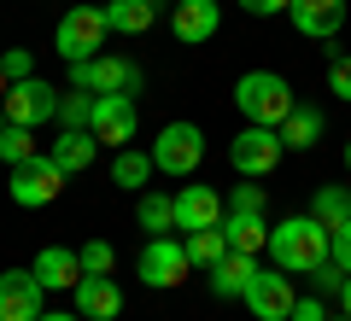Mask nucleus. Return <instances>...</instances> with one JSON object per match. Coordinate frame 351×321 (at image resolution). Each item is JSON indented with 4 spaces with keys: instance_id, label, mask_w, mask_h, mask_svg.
Segmentation results:
<instances>
[{
    "instance_id": "nucleus-1",
    "label": "nucleus",
    "mask_w": 351,
    "mask_h": 321,
    "mask_svg": "<svg viewBox=\"0 0 351 321\" xmlns=\"http://www.w3.org/2000/svg\"><path fill=\"white\" fill-rule=\"evenodd\" d=\"M328 257H334V234L316 222L311 210L269 228V263H276L281 274H316Z\"/></svg>"
},
{
    "instance_id": "nucleus-2",
    "label": "nucleus",
    "mask_w": 351,
    "mask_h": 321,
    "mask_svg": "<svg viewBox=\"0 0 351 321\" xmlns=\"http://www.w3.org/2000/svg\"><path fill=\"white\" fill-rule=\"evenodd\" d=\"M234 105H240V117L246 123H258V129H281L293 117V88H287V76H276V70H246L234 82Z\"/></svg>"
},
{
    "instance_id": "nucleus-3",
    "label": "nucleus",
    "mask_w": 351,
    "mask_h": 321,
    "mask_svg": "<svg viewBox=\"0 0 351 321\" xmlns=\"http://www.w3.org/2000/svg\"><path fill=\"white\" fill-rule=\"evenodd\" d=\"M106 36H112L106 6H71V12L59 18V29H53V53H59L64 64H88V59L106 53Z\"/></svg>"
},
{
    "instance_id": "nucleus-4",
    "label": "nucleus",
    "mask_w": 351,
    "mask_h": 321,
    "mask_svg": "<svg viewBox=\"0 0 351 321\" xmlns=\"http://www.w3.org/2000/svg\"><path fill=\"white\" fill-rule=\"evenodd\" d=\"M71 88H88L94 99H100V94H129V99H141L147 76H141V64H135V59L100 53V59H88V64H71Z\"/></svg>"
},
{
    "instance_id": "nucleus-5",
    "label": "nucleus",
    "mask_w": 351,
    "mask_h": 321,
    "mask_svg": "<svg viewBox=\"0 0 351 321\" xmlns=\"http://www.w3.org/2000/svg\"><path fill=\"white\" fill-rule=\"evenodd\" d=\"M205 164V135L199 123H164L152 140V170L158 175H199Z\"/></svg>"
},
{
    "instance_id": "nucleus-6",
    "label": "nucleus",
    "mask_w": 351,
    "mask_h": 321,
    "mask_svg": "<svg viewBox=\"0 0 351 321\" xmlns=\"http://www.w3.org/2000/svg\"><path fill=\"white\" fill-rule=\"evenodd\" d=\"M59 88L41 82V76H29V82H12V94L0 99V112H6V123L18 129H41V123H59Z\"/></svg>"
},
{
    "instance_id": "nucleus-7",
    "label": "nucleus",
    "mask_w": 351,
    "mask_h": 321,
    "mask_svg": "<svg viewBox=\"0 0 351 321\" xmlns=\"http://www.w3.org/2000/svg\"><path fill=\"white\" fill-rule=\"evenodd\" d=\"M281 152H287L281 135H276V129H258V123H246L234 140H228V164H234L246 181H252V175H269L281 164Z\"/></svg>"
},
{
    "instance_id": "nucleus-8",
    "label": "nucleus",
    "mask_w": 351,
    "mask_h": 321,
    "mask_svg": "<svg viewBox=\"0 0 351 321\" xmlns=\"http://www.w3.org/2000/svg\"><path fill=\"white\" fill-rule=\"evenodd\" d=\"M188 246L176 234H158V240H147V251H141V281L147 286H158V292H170V286H182L188 281Z\"/></svg>"
},
{
    "instance_id": "nucleus-9",
    "label": "nucleus",
    "mask_w": 351,
    "mask_h": 321,
    "mask_svg": "<svg viewBox=\"0 0 351 321\" xmlns=\"http://www.w3.org/2000/svg\"><path fill=\"white\" fill-rule=\"evenodd\" d=\"M59 187H64V170L41 152V158H29V164H18V170H12V205L41 210V205L59 198Z\"/></svg>"
},
{
    "instance_id": "nucleus-10",
    "label": "nucleus",
    "mask_w": 351,
    "mask_h": 321,
    "mask_svg": "<svg viewBox=\"0 0 351 321\" xmlns=\"http://www.w3.org/2000/svg\"><path fill=\"white\" fill-rule=\"evenodd\" d=\"M293 274H281V269H258V281L246 286V309L258 321H293Z\"/></svg>"
},
{
    "instance_id": "nucleus-11",
    "label": "nucleus",
    "mask_w": 351,
    "mask_h": 321,
    "mask_svg": "<svg viewBox=\"0 0 351 321\" xmlns=\"http://www.w3.org/2000/svg\"><path fill=\"white\" fill-rule=\"evenodd\" d=\"M135 123H141V117H135V99H129V94H100V99H94V117H88V135L123 152L129 135H135Z\"/></svg>"
},
{
    "instance_id": "nucleus-12",
    "label": "nucleus",
    "mask_w": 351,
    "mask_h": 321,
    "mask_svg": "<svg viewBox=\"0 0 351 321\" xmlns=\"http://www.w3.org/2000/svg\"><path fill=\"white\" fill-rule=\"evenodd\" d=\"M41 298H47V286H41L29 269H6L0 274V321H41L47 316Z\"/></svg>"
},
{
    "instance_id": "nucleus-13",
    "label": "nucleus",
    "mask_w": 351,
    "mask_h": 321,
    "mask_svg": "<svg viewBox=\"0 0 351 321\" xmlns=\"http://www.w3.org/2000/svg\"><path fill=\"white\" fill-rule=\"evenodd\" d=\"M223 216H228V205L211 193V187L188 181L182 193H176V228H182V234H199V228H217Z\"/></svg>"
},
{
    "instance_id": "nucleus-14",
    "label": "nucleus",
    "mask_w": 351,
    "mask_h": 321,
    "mask_svg": "<svg viewBox=\"0 0 351 321\" xmlns=\"http://www.w3.org/2000/svg\"><path fill=\"white\" fill-rule=\"evenodd\" d=\"M293 29L304 41H334L346 29V0H293Z\"/></svg>"
},
{
    "instance_id": "nucleus-15",
    "label": "nucleus",
    "mask_w": 351,
    "mask_h": 321,
    "mask_svg": "<svg viewBox=\"0 0 351 321\" xmlns=\"http://www.w3.org/2000/svg\"><path fill=\"white\" fill-rule=\"evenodd\" d=\"M76 316H82V321L123 316V286H117L112 274H82V281H76Z\"/></svg>"
},
{
    "instance_id": "nucleus-16",
    "label": "nucleus",
    "mask_w": 351,
    "mask_h": 321,
    "mask_svg": "<svg viewBox=\"0 0 351 321\" xmlns=\"http://www.w3.org/2000/svg\"><path fill=\"white\" fill-rule=\"evenodd\" d=\"M217 24H223V6H217V0H182V6L170 12L176 41H188V47L211 41V36H217Z\"/></svg>"
},
{
    "instance_id": "nucleus-17",
    "label": "nucleus",
    "mask_w": 351,
    "mask_h": 321,
    "mask_svg": "<svg viewBox=\"0 0 351 321\" xmlns=\"http://www.w3.org/2000/svg\"><path fill=\"white\" fill-rule=\"evenodd\" d=\"M29 274H36L47 292H64V286L76 292V281H82V251H71V246H47L36 263H29Z\"/></svg>"
},
{
    "instance_id": "nucleus-18",
    "label": "nucleus",
    "mask_w": 351,
    "mask_h": 321,
    "mask_svg": "<svg viewBox=\"0 0 351 321\" xmlns=\"http://www.w3.org/2000/svg\"><path fill=\"white\" fill-rule=\"evenodd\" d=\"M53 164H59L64 175H82L88 164L100 158V140L88 135V129H59V140H53V152H47Z\"/></svg>"
},
{
    "instance_id": "nucleus-19",
    "label": "nucleus",
    "mask_w": 351,
    "mask_h": 321,
    "mask_svg": "<svg viewBox=\"0 0 351 321\" xmlns=\"http://www.w3.org/2000/svg\"><path fill=\"white\" fill-rule=\"evenodd\" d=\"M252 281H258V257H246V251H228V257L211 269V292L217 298H246Z\"/></svg>"
},
{
    "instance_id": "nucleus-20",
    "label": "nucleus",
    "mask_w": 351,
    "mask_h": 321,
    "mask_svg": "<svg viewBox=\"0 0 351 321\" xmlns=\"http://www.w3.org/2000/svg\"><path fill=\"white\" fill-rule=\"evenodd\" d=\"M223 234H228V251H246V257L269 251V228H263V216H246V210H228V216H223Z\"/></svg>"
},
{
    "instance_id": "nucleus-21",
    "label": "nucleus",
    "mask_w": 351,
    "mask_h": 321,
    "mask_svg": "<svg viewBox=\"0 0 351 321\" xmlns=\"http://www.w3.org/2000/svg\"><path fill=\"white\" fill-rule=\"evenodd\" d=\"M322 129H328V117L316 112V105H293V117L276 129V135H281V146H293V152H311L316 140H322Z\"/></svg>"
},
{
    "instance_id": "nucleus-22",
    "label": "nucleus",
    "mask_w": 351,
    "mask_h": 321,
    "mask_svg": "<svg viewBox=\"0 0 351 321\" xmlns=\"http://www.w3.org/2000/svg\"><path fill=\"white\" fill-rule=\"evenodd\" d=\"M158 18V0H106V24L117 36H147Z\"/></svg>"
},
{
    "instance_id": "nucleus-23",
    "label": "nucleus",
    "mask_w": 351,
    "mask_h": 321,
    "mask_svg": "<svg viewBox=\"0 0 351 321\" xmlns=\"http://www.w3.org/2000/svg\"><path fill=\"white\" fill-rule=\"evenodd\" d=\"M182 246H188V263H193V269H205V274H211L217 263L228 257V234H223V222H217V228H199V234H182Z\"/></svg>"
},
{
    "instance_id": "nucleus-24",
    "label": "nucleus",
    "mask_w": 351,
    "mask_h": 321,
    "mask_svg": "<svg viewBox=\"0 0 351 321\" xmlns=\"http://www.w3.org/2000/svg\"><path fill=\"white\" fill-rule=\"evenodd\" d=\"M135 222L147 228V240L170 234V228H176V198L170 193H141L135 198Z\"/></svg>"
},
{
    "instance_id": "nucleus-25",
    "label": "nucleus",
    "mask_w": 351,
    "mask_h": 321,
    "mask_svg": "<svg viewBox=\"0 0 351 321\" xmlns=\"http://www.w3.org/2000/svg\"><path fill=\"white\" fill-rule=\"evenodd\" d=\"M311 216L328 228V234H334L339 222H351V187H334V181H328V187H316V198H311Z\"/></svg>"
},
{
    "instance_id": "nucleus-26",
    "label": "nucleus",
    "mask_w": 351,
    "mask_h": 321,
    "mask_svg": "<svg viewBox=\"0 0 351 321\" xmlns=\"http://www.w3.org/2000/svg\"><path fill=\"white\" fill-rule=\"evenodd\" d=\"M147 175H152V152H117V164H112V181L117 187H129V193H141L147 187Z\"/></svg>"
},
{
    "instance_id": "nucleus-27",
    "label": "nucleus",
    "mask_w": 351,
    "mask_h": 321,
    "mask_svg": "<svg viewBox=\"0 0 351 321\" xmlns=\"http://www.w3.org/2000/svg\"><path fill=\"white\" fill-rule=\"evenodd\" d=\"M29 158H41V152H36V135L18 129V123H6V129H0V164L18 170V164H29Z\"/></svg>"
},
{
    "instance_id": "nucleus-28",
    "label": "nucleus",
    "mask_w": 351,
    "mask_h": 321,
    "mask_svg": "<svg viewBox=\"0 0 351 321\" xmlns=\"http://www.w3.org/2000/svg\"><path fill=\"white\" fill-rule=\"evenodd\" d=\"M88 117H94V94L88 88H71L59 99V129H88Z\"/></svg>"
},
{
    "instance_id": "nucleus-29",
    "label": "nucleus",
    "mask_w": 351,
    "mask_h": 321,
    "mask_svg": "<svg viewBox=\"0 0 351 321\" xmlns=\"http://www.w3.org/2000/svg\"><path fill=\"white\" fill-rule=\"evenodd\" d=\"M228 210H246V216H263V187L258 181H234V193L223 198Z\"/></svg>"
},
{
    "instance_id": "nucleus-30",
    "label": "nucleus",
    "mask_w": 351,
    "mask_h": 321,
    "mask_svg": "<svg viewBox=\"0 0 351 321\" xmlns=\"http://www.w3.org/2000/svg\"><path fill=\"white\" fill-rule=\"evenodd\" d=\"M112 263H117V251L106 240H88L82 246V274H112Z\"/></svg>"
},
{
    "instance_id": "nucleus-31",
    "label": "nucleus",
    "mask_w": 351,
    "mask_h": 321,
    "mask_svg": "<svg viewBox=\"0 0 351 321\" xmlns=\"http://www.w3.org/2000/svg\"><path fill=\"white\" fill-rule=\"evenodd\" d=\"M0 70H6V82H29L36 76V59L24 47H12V53H0Z\"/></svg>"
},
{
    "instance_id": "nucleus-32",
    "label": "nucleus",
    "mask_w": 351,
    "mask_h": 321,
    "mask_svg": "<svg viewBox=\"0 0 351 321\" xmlns=\"http://www.w3.org/2000/svg\"><path fill=\"white\" fill-rule=\"evenodd\" d=\"M311 286H316V298H328V292H346V269H339V263H334V257H328V263H322V269H316V274H311Z\"/></svg>"
},
{
    "instance_id": "nucleus-33",
    "label": "nucleus",
    "mask_w": 351,
    "mask_h": 321,
    "mask_svg": "<svg viewBox=\"0 0 351 321\" xmlns=\"http://www.w3.org/2000/svg\"><path fill=\"white\" fill-rule=\"evenodd\" d=\"M328 88L351 105V59H334V64H328Z\"/></svg>"
},
{
    "instance_id": "nucleus-34",
    "label": "nucleus",
    "mask_w": 351,
    "mask_h": 321,
    "mask_svg": "<svg viewBox=\"0 0 351 321\" xmlns=\"http://www.w3.org/2000/svg\"><path fill=\"white\" fill-rule=\"evenodd\" d=\"M240 12H252V18H281V12H293V0H240Z\"/></svg>"
},
{
    "instance_id": "nucleus-35",
    "label": "nucleus",
    "mask_w": 351,
    "mask_h": 321,
    "mask_svg": "<svg viewBox=\"0 0 351 321\" xmlns=\"http://www.w3.org/2000/svg\"><path fill=\"white\" fill-rule=\"evenodd\" d=\"M334 263L351 274V222H339V228H334Z\"/></svg>"
},
{
    "instance_id": "nucleus-36",
    "label": "nucleus",
    "mask_w": 351,
    "mask_h": 321,
    "mask_svg": "<svg viewBox=\"0 0 351 321\" xmlns=\"http://www.w3.org/2000/svg\"><path fill=\"white\" fill-rule=\"evenodd\" d=\"M293 321H328L322 298H299V304H293Z\"/></svg>"
},
{
    "instance_id": "nucleus-37",
    "label": "nucleus",
    "mask_w": 351,
    "mask_h": 321,
    "mask_svg": "<svg viewBox=\"0 0 351 321\" xmlns=\"http://www.w3.org/2000/svg\"><path fill=\"white\" fill-rule=\"evenodd\" d=\"M41 321H82V316H76V309H71V316H64V309H53V316H41Z\"/></svg>"
},
{
    "instance_id": "nucleus-38",
    "label": "nucleus",
    "mask_w": 351,
    "mask_h": 321,
    "mask_svg": "<svg viewBox=\"0 0 351 321\" xmlns=\"http://www.w3.org/2000/svg\"><path fill=\"white\" fill-rule=\"evenodd\" d=\"M339 304H346V316H351V274H346V292H339Z\"/></svg>"
},
{
    "instance_id": "nucleus-39",
    "label": "nucleus",
    "mask_w": 351,
    "mask_h": 321,
    "mask_svg": "<svg viewBox=\"0 0 351 321\" xmlns=\"http://www.w3.org/2000/svg\"><path fill=\"white\" fill-rule=\"evenodd\" d=\"M6 94H12V82H6V70H0V99H6Z\"/></svg>"
},
{
    "instance_id": "nucleus-40",
    "label": "nucleus",
    "mask_w": 351,
    "mask_h": 321,
    "mask_svg": "<svg viewBox=\"0 0 351 321\" xmlns=\"http://www.w3.org/2000/svg\"><path fill=\"white\" fill-rule=\"evenodd\" d=\"M346 170H351V146H346Z\"/></svg>"
},
{
    "instance_id": "nucleus-41",
    "label": "nucleus",
    "mask_w": 351,
    "mask_h": 321,
    "mask_svg": "<svg viewBox=\"0 0 351 321\" xmlns=\"http://www.w3.org/2000/svg\"><path fill=\"white\" fill-rule=\"evenodd\" d=\"M328 321H351V316H328Z\"/></svg>"
},
{
    "instance_id": "nucleus-42",
    "label": "nucleus",
    "mask_w": 351,
    "mask_h": 321,
    "mask_svg": "<svg viewBox=\"0 0 351 321\" xmlns=\"http://www.w3.org/2000/svg\"><path fill=\"white\" fill-rule=\"evenodd\" d=\"M0 129H6V112H0Z\"/></svg>"
},
{
    "instance_id": "nucleus-43",
    "label": "nucleus",
    "mask_w": 351,
    "mask_h": 321,
    "mask_svg": "<svg viewBox=\"0 0 351 321\" xmlns=\"http://www.w3.org/2000/svg\"><path fill=\"white\" fill-rule=\"evenodd\" d=\"M176 6H182V0H176Z\"/></svg>"
}]
</instances>
